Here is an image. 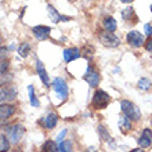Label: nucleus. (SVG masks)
I'll use <instances>...</instances> for the list:
<instances>
[{
	"instance_id": "b1692460",
	"label": "nucleus",
	"mask_w": 152,
	"mask_h": 152,
	"mask_svg": "<svg viewBox=\"0 0 152 152\" xmlns=\"http://www.w3.org/2000/svg\"><path fill=\"white\" fill-rule=\"evenodd\" d=\"M28 91H29V101H31V104H32V107H40V102L37 101L36 96H35V88H33V86H29L28 87Z\"/></svg>"
},
{
	"instance_id": "f704fd0d",
	"label": "nucleus",
	"mask_w": 152,
	"mask_h": 152,
	"mask_svg": "<svg viewBox=\"0 0 152 152\" xmlns=\"http://www.w3.org/2000/svg\"><path fill=\"white\" fill-rule=\"evenodd\" d=\"M0 44H1V36H0Z\"/></svg>"
},
{
	"instance_id": "a878e982",
	"label": "nucleus",
	"mask_w": 152,
	"mask_h": 152,
	"mask_svg": "<svg viewBox=\"0 0 152 152\" xmlns=\"http://www.w3.org/2000/svg\"><path fill=\"white\" fill-rule=\"evenodd\" d=\"M10 80H11V75H7V73H0V88L4 87Z\"/></svg>"
},
{
	"instance_id": "7ed1b4c3",
	"label": "nucleus",
	"mask_w": 152,
	"mask_h": 152,
	"mask_svg": "<svg viewBox=\"0 0 152 152\" xmlns=\"http://www.w3.org/2000/svg\"><path fill=\"white\" fill-rule=\"evenodd\" d=\"M98 40L100 43L105 47H109V48H115L118 47L120 44V39L116 36L113 32H108V31H100L98 32Z\"/></svg>"
},
{
	"instance_id": "39448f33",
	"label": "nucleus",
	"mask_w": 152,
	"mask_h": 152,
	"mask_svg": "<svg viewBox=\"0 0 152 152\" xmlns=\"http://www.w3.org/2000/svg\"><path fill=\"white\" fill-rule=\"evenodd\" d=\"M24 134H25V127L20 123L12 124L11 127L8 129V140H10L11 144H18L21 138L24 137Z\"/></svg>"
},
{
	"instance_id": "2eb2a0df",
	"label": "nucleus",
	"mask_w": 152,
	"mask_h": 152,
	"mask_svg": "<svg viewBox=\"0 0 152 152\" xmlns=\"http://www.w3.org/2000/svg\"><path fill=\"white\" fill-rule=\"evenodd\" d=\"M119 129H120V132L124 133V134H127L130 130L133 129V124H132V120L129 119L127 116H120V119H119Z\"/></svg>"
},
{
	"instance_id": "bb28decb",
	"label": "nucleus",
	"mask_w": 152,
	"mask_h": 152,
	"mask_svg": "<svg viewBox=\"0 0 152 152\" xmlns=\"http://www.w3.org/2000/svg\"><path fill=\"white\" fill-rule=\"evenodd\" d=\"M97 130H98V134L101 136V138H102V140H108V138H109V133L107 132V129H105V126L100 124Z\"/></svg>"
},
{
	"instance_id": "aec40b11",
	"label": "nucleus",
	"mask_w": 152,
	"mask_h": 152,
	"mask_svg": "<svg viewBox=\"0 0 152 152\" xmlns=\"http://www.w3.org/2000/svg\"><path fill=\"white\" fill-rule=\"evenodd\" d=\"M31 50H32V46H31V43H28V42H25V43H21L20 48H18V53H20L21 57H28L29 54H31Z\"/></svg>"
},
{
	"instance_id": "cd10ccee",
	"label": "nucleus",
	"mask_w": 152,
	"mask_h": 152,
	"mask_svg": "<svg viewBox=\"0 0 152 152\" xmlns=\"http://www.w3.org/2000/svg\"><path fill=\"white\" fill-rule=\"evenodd\" d=\"M7 53H8V50H7L6 47H0V62L6 60V57H7Z\"/></svg>"
},
{
	"instance_id": "f3484780",
	"label": "nucleus",
	"mask_w": 152,
	"mask_h": 152,
	"mask_svg": "<svg viewBox=\"0 0 152 152\" xmlns=\"http://www.w3.org/2000/svg\"><path fill=\"white\" fill-rule=\"evenodd\" d=\"M104 28H105V31H108V32H115L116 28H118V24H116V21L113 17H107V18H105Z\"/></svg>"
},
{
	"instance_id": "4c0bfd02",
	"label": "nucleus",
	"mask_w": 152,
	"mask_h": 152,
	"mask_svg": "<svg viewBox=\"0 0 152 152\" xmlns=\"http://www.w3.org/2000/svg\"><path fill=\"white\" fill-rule=\"evenodd\" d=\"M94 152H98V151H94Z\"/></svg>"
},
{
	"instance_id": "f03ea898",
	"label": "nucleus",
	"mask_w": 152,
	"mask_h": 152,
	"mask_svg": "<svg viewBox=\"0 0 152 152\" xmlns=\"http://www.w3.org/2000/svg\"><path fill=\"white\" fill-rule=\"evenodd\" d=\"M120 108H122V112L124 116H127L132 122H137V120L141 119V111L138 109L134 102L129 100H122L120 101Z\"/></svg>"
},
{
	"instance_id": "9d476101",
	"label": "nucleus",
	"mask_w": 152,
	"mask_h": 152,
	"mask_svg": "<svg viewBox=\"0 0 152 152\" xmlns=\"http://www.w3.org/2000/svg\"><path fill=\"white\" fill-rule=\"evenodd\" d=\"M17 97V91L14 87H1L0 88V104L7 101H12Z\"/></svg>"
},
{
	"instance_id": "72a5a7b5",
	"label": "nucleus",
	"mask_w": 152,
	"mask_h": 152,
	"mask_svg": "<svg viewBox=\"0 0 152 152\" xmlns=\"http://www.w3.org/2000/svg\"><path fill=\"white\" fill-rule=\"evenodd\" d=\"M122 3H132V1H134V0H120Z\"/></svg>"
},
{
	"instance_id": "4468645a",
	"label": "nucleus",
	"mask_w": 152,
	"mask_h": 152,
	"mask_svg": "<svg viewBox=\"0 0 152 152\" xmlns=\"http://www.w3.org/2000/svg\"><path fill=\"white\" fill-rule=\"evenodd\" d=\"M43 123L48 130H53V129L57 126V123H58V115H57L56 112H50L43 119Z\"/></svg>"
},
{
	"instance_id": "9b49d317",
	"label": "nucleus",
	"mask_w": 152,
	"mask_h": 152,
	"mask_svg": "<svg viewBox=\"0 0 152 152\" xmlns=\"http://www.w3.org/2000/svg\"><path fill=\"white\" fill-rule=\"evenodd\" d=\"M14 112H15V107L14 105L7 104V102L0 104V122L7 120L10 116L14 115Z\"/></svg>"
},
{
	"instance_id": "5701e85b",
	"label": "nucleus",
	"mask_w": 152,
	"mask_h": 152,
	"mask_svg": "<svg viewBox=\"0 0 152 152\" xmlns=\"http://www.w3.org/2000/svg\"><path fill=\"white\" fill-rule=\"evenodd\" d=\"M72 142L69 140H62L58 145V151L60 152H72Z\"/></svg>"
},
{
	"instance_id": "473e14b6",
	"label": "nucleus",
	"mask_w": 152,
	"mask_h": 152,
	"mask_svg": "<svg viewBox=\"0 0 152 152\" xmlns=\"http://www.w3.org/2000/svg\"><path fill=\"white\" fill-rule=\"evenodd\" d=\"M65 134H66V130H62V133H61L60 136H58V140H61V138H62V137H64Z\"/></svg>"
},
{
	"instance_id": "2f4dec72",
	"label": "nucleus",
	"mask_w": 152,
	"mask_h": 152,
	"mask_svg": "<svg viewBox=\"0 0 152 152\" xmlns=\"http://www.w3.org/2000/svg\"><path fill=\"white\" fill-rule=\"evenodd\" d=\"M130 152H144V148H141V147L140 148H134V149H132Z\"/></svg>"
},
{
	"instance_id": "a211bd4d",
	"label": "nucleus",
	"mask_w": 152,
	"mask_h": 152,
	"mask_svg": "<svg viewBox=\"0 0 152 152\" xmlns=\"http://www.w3.org/2000/svg\"><path fill=\"white\" fill-rule=\"evenodd\" d=\"M40 151L42 152H57L58 151V145H57L53 140H47L43 145H42Z\"/></svg>"
},
{
	"instance_id": "1a4fd4ad",
	"label": "nucleus",
	"mask_w": 152,
	"mask_h": 152,
	"mask_svg": "<svg viewBox=\"0 0 152 152\" xmlns=\"http://www.w3.org/2000/svg\"><path fill=\"white\" fill-rule=\"evenodd\" d=\"M138 144L141 148H151L152 147V130L151 129H144L138 138Z\"/></svg>"
},
{
	"instance_id": "f8f14e48",
	"label": "nucleus",
	"mask_w": 152,
	"mask_h": 152,
	"mask_svg": "<svg viewBox=\"0 0 152 152\" xmlns=\"http://www.w3.org/2000/svg\"><path fill=\"white\" fill-rule=\"evenodd\" d=\"M36 71H37V75L40 76V79L43 82V84L46 87H50V79H48V75L46 72V68H44V65L42 64V61L37 60L36 61Z\"/></svg>"
},
{
	"instance_id": "c9c22d12",
	"label": "nucleus",
	"mask_w": 152,
	"mask_h": 152,
	"mask_svg": "<svg viewBox=\"0 0 152 152\" xmlns=\"http://www.w3.org/2000/svg\"><path fill=\"white\" fill-rule=\"evenodd\" d=\"M151 127H152V118H151Z\"/></svg>"
},
{
	"instance_id": "e433bc0d",
	"label": "nucleus",
	"mask_w": 152,
	"mask_h": 152,
	"mask_svg": "<svg viewBox=\"0 0 152 152\" xmlns=\"http://www.w3.org/2000/svg\"><path fill=\"white\" fill-rule=\"evenodd\" d=\"M151 11H152V6H151Z\"/></svg>"
},
{
	"instance_id": "f257e3e1",
	"label": "nucleus",
	"mask_w": 152,
	"mask_h": 152,
	"mask_svg": "<svg viewBox=\"0 0 152 152\" xmlns=\"http://www.w3.org/2000/svg\"><path fill=\"white\" fill-rule=\"evenodd\" d=\"M109 102H111V96L107 91L98 88V90H96L94 96H93L91 108L96 109V111H102V109H105L108 107Z\"/></svg>"
},
{
	"instance_id": "dca6fc26",
	"label": "nucleus",
	"mask_w": 152,
	"mask_h": 152,
	"mask_svg": "<svg viewBox=\"0 0 152 152\" xmlns=\"http://www.w3.org/2000/svg\"><path fill=\"white\" fill-rule=\"evenodd\" d=\"M47 8H48V12H50V15H51V18L54 20V22H61V21H64V22H65V21H69V20H71L69 17L60 15V14H58V11H57L56 8L53 7L51 4H48Z\"/></svg>"
},
{
	"instance_id": "412c9836",
	"label": "nucleus",
	"mask_w": 152,
	"mask_h": 152,
	"mask_svg": "<svg viewBox=\"0 0 152 152\" xmlns=\"http://www.w3.org/2000/svg\"><path fill=\"white\" fill-rule=\"evenodd\" d=\"M122 17H123L126 21H130V22H133V21H132V17L134 18V20H138V18H137V15L134 14V8H132V7L124 8L123 12H122Z\"/></svg>"
},
{
	"instance_id": "7c9ffc66",
	"label": "nucleus",
	"mask_w": 152,
	"mask_h": 152,
	"mask_svg": "<svg viewBox=\"0 0 152 152\" xmlns=\"http://www.w3.org/2000/svg\"><path fill=\"white\" fill-rule=\"evenodd\" d=\"M144 29H145V33H147V35H148V36H151L152 35V26L149 24H147L144 26Z\"/></svg>"
},
{
	"instance_id": "ddd939ff",
	"label": "nucleus",
	"mask_w": 152,
	"mask_h": 152,
	"mask_svg": "<svg viewBox=\"0 0 152 152\" xmlns=\"http://www.w3.org/2000/svg\"><path fill=\"white\" fill-rule=\"evenodd\" d=\"M64 60L65 62H71V61L73 60H77L80 56V50L79 48H76V47H71V48H65L64 50Z\"/></svg>"
},
{
	"instance_id": "c85d7f7f",
	"label": "nucleus",
	"mask_w": 152,
	"mask_h": 152,
	"mask_svg": "<svg viewBox=\"0 0 152 152\" xmlns=\"http://www.w3.org/2000/svg\"><path fill=\"white\" fill-rule=\"evenodd\" d=\"M8 61H1L0 62V73H4L6 71H7V68H8Z\"/></svg>"
},
{
	"instance_id": "20e7f679",
	"label": "nucleus",
	"mask_w": 152,
	"mask_h": 152,
	"mask_svg": "<svg viewBox=\"0 0 152 152\" xmlns=\"http://www.w3.org/2000/svg\"><path fill=\"white\" fill-rule=\"evenodd\" d=\"M83 79L87 82L91 87H98V84L101 82V76H100V72L97 71L93 65H88L87 69H86V73H84Z\"/></svg>"
},
{
	"instance_id": "423d86ee",
	"label": "nucleus",
	"mask_w": 152,
	"mask_h": 152,
	"mask_svg": "<svg viewBox=\"0 0 152 152\" xmlns=\"http://www.w3.org/2000/svg\"><path fill=\"white\" fill-rule=\"evenodd\" d=\"M126 42L129 43V46H132V47H134V48L141 47V46L145 43L142 33H140L138 31H132V32H129L127 36H126Z\"/></svg>"
},
{
	"instance_id": "393cba45",
	"label": "nucleus",
	"mask_w": 152,
	"mask_h": 152,
	"mask_svg": "<svg viewBox=\"0 0 152 152\" xmlns=\"http://www.w3.org/2000/svg\"><path fill=\"white\" fill-rule=\"evenodd\" d=\"M149 87H151V80L147 79V77L140 79V82H138V88H140V90L147 91V90H149Z\"/></svg>"
},
{
	"instance_id": "6ab92c4d",
	"label": "nucleus",
	"mask_w": 152,
	"mask_h": 152,
	"mask_svg": "<svg viewBox=\"0 0 152 152\" xmlns=\"http://www.w3.org/2000/svg\"><path fill=\"white\" fill-rule=\"evenodd\" d=\"M94 47H93L91 44H86L82 50H80V56L84 57V58H87V60H91L93 56H94Z\"/></svg>"
},
{
	"instance_id": "6e6552de",
	"label": "nucleus",
	"mask_w": 152,
	"mask_h": 152,
	"mask_svg": "<svg viewBox=\"0 0 152 152\" xmlns=\"http://www.w3.org/2000/svg\"><path fill=\"white\" fill-rule=\"evenodd\" d=\"M32 33L37 40H46L50 37L51 28L46 26V25H37V26H33L32 28Z\"/></svg>"
},
{
	"instance_id": "c756f323",
	"label": "nucleus",
	"mask_w": 152,
	"mask_h": 152,
	"mask_svg": "<svg viewBox=\"0 0 152 152\" xmlns=\"http://www.w3.org/2000/svg\"><path fill=\"white\" fill-rule=\"evenodd\" d=\"M144 46H145V48H147V51L152 53V37H149V39L145 42Z\"/></svg>"
},
{
	"instance_id": "0eeeda50",
	"label": "nucleus",
	"mask_w": 152,
	"mask_h": 152,
	"mask_svg": "<svg viewBox=\"0 0 152 152\" xmlns=\"http://www.w3.org/2000/svg\"><path fill=\"white\" fill-rule=\"evenodd\" d=\"M53 88H54V91L61 96L62 98H66L68 97V84L65 82L64 79H61V77H56L54 82H53Z\"/></svg>"
},
{
	"instance_id": "4be33fe9",
	"label": "nucleus",
	"mask_w": 152,
	"mask_h": 152,
	"mask_svg": "<svg viewBox=\"0 0 152 152\" xmlns=\"http://www.w3.org/2000/svg\"><path fill=\"white\" fill-rule=\"evenodd\" d=\"M10 149V140L4 134H0V152H8Z\"/></svg>"
}]
</instances>
